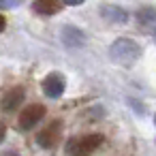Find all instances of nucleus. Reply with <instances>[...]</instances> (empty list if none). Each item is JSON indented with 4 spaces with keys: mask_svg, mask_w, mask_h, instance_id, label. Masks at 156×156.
Returning a JSON list of instances; mask_svg holds the SVG:
<instances>
[{
    "mask_svg": "<svg viewBox=\"0 0 156 156\" xmlns=\"http://www.w3.org/2000/svg\"><path fill=\"white\" fill-rule=\"evenodd\" d=\"M109 58L120 66H133L141 58V47L133 39H118L109 47Z\"/></svg>",
    "mask_w": 156,
    "mask_h": 156,
    "instance_id": "nucleus-1",
    "label": "nucleus"
},
{
    "mask_svg": "<svg viewBox=\"0 0 156 156\" xmlns=\"http://www.w3.org/2000/svg\"><path fill=\"white\" fill-rule=\"evenodd\" d=\"M103 145V135L90 133V135H77L66 141L64 154L66 156H90Z\"/></svg>",
    "mask_w": 156,
    "mask_h": 156,
    "instance_id": "nucleus-2",
    "label": "nucleus"
},
{
    "mask_svg": "<svg viewBox=\"0 0 156 156\" xmlns=\"http://www.w3.org/2000/svg\"><path fill=\"white\" fill-rule=\"evenodd\" d=\"M60 137H62V122H60V120H56V122L47 124V126L37 135V143H39L43 150H51V147H56V145H58Z\"/></svg>",
    "mask_w": 156,
    "mask_h": 156,
    "instance_id": "nucleus-3",
    "label": "nucleus"
},
{
    "mask_svg": "<svg viewBox=\"0 0 156 156\" xmlns=\"http://www.w3.org/2000/svg\"><path fill=\"white\" fill-rule=\"evenodd\" d=\"M45 105H41V103H32V105H28L22 113H20V128L22 130H30L32 126H37L43 118H45Z\"/></svg>",
    "mask_w": 156,
    "mask_h": 156,
    "instance_id": "nucleus-4",
    "label": "nucleus"
},
{
    "mask_svg": "<svg viewBox=\"0 0 156 156\" xmlns=\"http://www.w3.org/2000/svg\"><path fill=\"white\" fill-rule=\"evenodd\" d=\"M41 88H43V94L47 98H60L64 94V90H66V79H64L62 73H49L43 79Z\"/></svg>",
    "mask_w": 156,
    "mask_h": 156,
    "instance_id": "nucleus-5",
    "label": "nucleus"
},
{
    "mask_svg": "<svg viewBox=\"0 0 156 156\" xmlns=\"http://www.w3.org/2000/svg\"><path fill=\"white\" fill-rule=\"evenodd\" d=\"M24 96H26V90H24L22 86H15V88L7 90V92L2 94V98H0V109L7 111V113L15 111V109L24 103Z\"/></svg>",
    "mask_w": 156,
    "mask_h": 156,
    "instance_id": "nucleus-6",
    "label": "nucleus"
},
{
    "mask_svg": "<svg viewBox=\"0 0 156 156\" xmlns=\"http://www.w3.org/2000/svg\"><path fill=\"white\" fill-rule=\"evenodd\" d=\"M60 9H62L60 0H34L32 2V11L43 17H51V15L60 13Z\"/></svg>",
    "mask_w": 156,
    "mask_h": 156,
    "instance_id": "nucleus-7",
    "label": "nucleus"
},
{
    "mask_svg": "<svg viewBox=\"0 0 156 156\" xmlns=\"http://www.w3.org/2000/svg\"><path fill=\"white\" fill-rule=\"evenodd\" d=\"M62 41H64L66 47H81V45L86 43V37H83V32H81L79 28H75V26H64V28H62Z\"/></svg>",
    "mask_w": 156,
    "mask_h": 156,
    "instance_id": "nucleus-8",
    "label": "nucleus"
},
{
    "mask_svg": "<svg viewBox=\"0 0 156 156\" xmlns=\"http://www.w3.org/2000/svg\"><path fill=\"white\" fill-rule=\"evenodd\" d=\"M101 13H103L105 20H109V22H113V24H124V22L128 20V13H126L124 9H120V7H113V5L101 7Z\"/></svg>",
    "mask_w": 156,
    "mask_h": 156,
    "instance_id": "nucleus-9",
    "label": "nucleus"
},
{
    "mask_svg": "<svg viewBox=\"0 0 156 156\" xmlns=\"http://www.w3.org/2000/svg\"><path fill=\"white\" fill-rule=\"evenodd\" d=\"M137 15H139V22H143V24H150L152 20H156V11L154 9H143Z\"/></svg>",
    "mask_w": 156,
    "mask_h": 156,
    "instance_id": "nucleus-10",
    "label": "nucleus"
},
{
    "mask_svg": "<svg viewBox=\"0 0 156 156\" xmlns=\"http://www.w3.org/2000/svg\"><path fill=\"white\" fill-rule=\"evenodd\" d=\"M24 2V0H0V11H9V9H15Z\"/></svg>",
    "mask_w": 156,
    "mask_h": 156,
    "instance_id": "nucleus-11",
    "label": "nucleus"
},
{
    "mask_svg": "<svg viewBox=\"0 0 156 156\" xmlns=\"http://www.w3.org/2000/svg\"><path fill=\"white\" fill-rule=\"evenodd\" d=\"M62 5H66V7H79V5H83L86 0H60Z\"/></svg>",
    "mask_w": 156,
    "mask_h": 156,
    "instance_id": "nucleus-12",
    "label": "nucleus"
},
{
    "mask_svg": "<svg viewBox=\"0 0 156 156\" xmlns=\"http://www.w3.org/2000/svg\"><path fill=\"white\" fill-rule=\"evenodd\" d=\"M5 137H7V126H5L2 122H0V143L5 141Z\"/></svg>",
    "mask_w": 156,
    "mask_h": 156,
    "instance_id": "nucleus-13",
    "label": "nucleus"
},
{
    "mask_svg": "<svg viewBox=\"0 0 156 156\" xmlns=\"http://www.w3.org/2000/svg\"><path fill=\"white\" fill-rule=\"evenodd\" d=\"M5 28H7V17L0 13V32H5Z\"/></svg>",
    "mask_w": 156,
    "mask_h": 156,
    "instance_id": "nucleus-14",
    "label": "nucleus"
},
{
    "mask_svg": "<svg viewBox=\"0 0 156 156\" xmlns=\"http://www.w3.org/2000/svg\"><path fill=\"white\" fill-rule=\"evenodd\" d=\"M2 156H20V154H17V152H11V150H9V152H5Z\"/></svg>",
    "mask_w": 156,
    "mask_h": 156,
    "instance_id": "nucleus-15",
    "label": "nucleus"
},
{
    "mask_svg": "<svg viewBox=\"0 0 156 156\" xmlns=\"http://www.w3.org/2000/svg\"><path fill=\"white\" fill-rule=\"evenodd\" d=\"M154 120H156V118H154Z\"/></svg>",
    "mask_w": 156,
    "mask_h": 156,
    "instance_id": "nucleus-16",
    "label": "nucleus"
}]
</instances>
